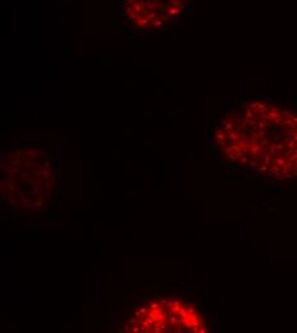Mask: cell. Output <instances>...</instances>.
<instances>
[{
  "label": "cell",
  "mask_w": 297,
  "mask_h": 333,
  "mask_svg": "<svg viewBox=\"0 0 297 333\" xmlns=\"http://www.w3.org/2000/svg\"><path fill=\"white\" fill-rule=\"evenodd\" d=\"M214 141L231 163L275 180L297 177V113L263 100L223 117Z\"/></svg>",
  "instance_id": "obj_1"
},
{
  "label": "cell",
  "mask_w": 297,
  "mask_h": 333,
  "mask_svg": "<svg viewBox=\"0 0 297 333\" xmlns=\"http://www.w3.org/2000/svg\"><path fill=\"white\" fill-rule=\"evenodd\" d=\"M187 4L188 0H123V9L132 26L140 31H153L182 16Z\"/></svg>",
  "instance_id": "obj_2"
},
{
  "label": "cell",
  "mask_w": 297,
  "mask_h": 333,
  "mask_svg": "<svg viewBox=\"0 0 297 333\" xmlns=\"http://www.w3.org/2000/svg\"><path fill=\"white\" fill-rule=\"evenodd\" d=\"M182 322H183V319H182L178 314H176V313H173L172 316H170V319H169V324H170L172 328H177L179 324H182Z\"/></svg>",
  "instance_id": "obj_3"
},
{
  "label": "cell",
  "mask_w": 297,
  "mask_h": 333,
  "mask_svg": "<svg viewBox=\"0 0 297 333\" xmlns=\"http://www.w3.org/2000/svg\"><path fill=\"white\" fill-rule=\"evenodd\" d=\"M128 324H129V325H138V324H140V318H137L136 315L132 316V318H129V319H128Z\"/></svg>",
  "instance_id": "obj_4"
},
{
  "label": "cell",
  "mask_w": 297,
  "mask_h": 333,
  "mask_svg": "<svg viewBox=\"0 0 297 333\" xmlns=\"http://www.w3.org/2000/svg\"><path fill=\"white\" fill-rule=\"evenodd\" d=\"M174 305H176V300H168V302H167V306H165V307L172 310V309L174 307Z\"/></svg>",
  "instance_id": "obj_5"
},
{
  "label": "cell",
  "mask_w": 297,
  "mask_h": 333,
  "mask_svg": "<svg viewBox=\"0 0 297 333\" xmlns=\"http://www.w3.org/2000/svg\"><path fill=\"white\" fill-rule=\"evenodd\" d=\"M187 310L188 313H196V306L193 304H187Z\"/></svg>",
  "instance_id": "obj_6"
},
{
  "label": "cell",
  "mask_w": 297,
  "mask_h": 333,
  "mask_svg": "<svg viewBox=\"0 0 297 333\" xmlns=\"http://www.w3.org/2000/svg\"><path fill=\"white\" fill-rule=\"evenodd\" d=\"M207 332H209L207 327H206V325H202V327L200 328V332H199V333H207Z\"/></svg>",
  "instance_id": "obj_7"
},
{
  "label": "cell",
  "mask_w": 297,
  "mask_h": 333,
  "mask_svg": "<svg viewBox=\"0 0 297 333\" xmlns=\"http://www.w3.org/2000/svg\"><path fill=\"white\" fill-rule=\"evenodd\" d=\"M167 302H168V300H165V299H163V300H162V301H160V302H159V304H160V305H162V306H163V307H165V306H167Z\"/></svg>",
  "instance_id": "obj_8"
},
{
  "label": "cell",
  "mask_w": 297,
  "mask_h": 333,
  "mask_svg": "<svg viewBox=\"0 0 297 333\" xmlns=\"http://www.w3.org/2000/svg\"><path fill=\"white\" fill-rule=\"evenodd\" d=\"M42 174H44L45 177H49V176H50V172H49V171H44V172H42Z\"/></svg>",
  "instance_id": "obj_9"
}]
</instances>
